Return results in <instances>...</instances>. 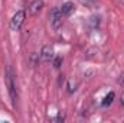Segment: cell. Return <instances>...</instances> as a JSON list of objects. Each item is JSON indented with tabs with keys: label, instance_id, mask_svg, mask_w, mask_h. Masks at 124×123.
<instances>
[{
	"label": "cell",
	"instance_id": "7",
	"mask_svg": "<svg viewBox=\"0 0 124 123\" xmlns=\"http://www.w3.org/2000/svg\"><path fill=\"white\" fill-rule=\"evenodd\" d=\"M114 97H116V94H114V91H110L104 98H102V101H101V106L102 107H108L111 103H113V100H114Z\"/></svg>",
	"mask_w": 124,
	"mask_h": 123
},
{
	"label": "cell",
	"instance_id": "1",
	"mask_svg": "<svg viewBox=\"0 0 124 123\" xmlns=\"http://www.w3.org/2000/svg\"><path fill=\"white\" fill-rule=\"evenodd\" d=\"M4 83H6L7 91H9V96H10L12 104L15 106V104H16V100H17V93H16L15 74H13V71H12V68H10V67H7V70H6V75H4Z\"/></svg>",
	"mask_w": 124,
	"mask_h": 123
},
{
	"label": "cell",
	"instance_id": "5",
	"mask_svg": "<svg viewBox=\"0 0 124 123\" xmlns=\"http://www.w3.org/2000/svg\"><path fill=\"white\" fill-rule=\"evenodd\" d=\"M42 7H43V0H32L28 7V12H29V15L35 16L42 10Z\"/></svg>",
	"mask_w": 124,
	"mask_h": 123
},
{
	"label": "cell",
	"instance_id": "8",
	"mask_svg": "<svg viewBox=\"0 0 124 123\" xmlns=\"http://www.w3.org/2000/svg\"><path fill=\"white\" fill-rule=\"evenodd\" d=\"M88 23L91 25V29H95L98 26V23H100V18L98 16H91L90 20H88Z\"/></svg>",
	"mask_w": 124,
	"mask_h": 123
},
{
	"label": "cell",
	"instance_id": "10",
	"mask_svg": "<svg viewBox=\"0 0 124 123\" xmlns=\"http://www.w3.org/2000/svg\"><path fill=\"white\" fill-rule=\"evenodd\" d=\"M40 60V54H38V52H33L31 55V61L33 62V64H36V62Z\"/></svg>",
	"mask_w": 124,
	"mask_h": 123
},
{
	"label": "cell",
	"instance_id": "13",
	"mask_svg": "<svg viewBox=\"0 0 124 123\" xmlns=\"http://www.w3.org/2000/svg\"><path fill=\"white\" fill-rule=\"evenodd\" d=\"M118 83L120 84H124V74H121V77L118 78Z\"/></svg>",
	"mask_w": 124,
	"mask_h": 123
},
{
	"label": "cell",
	"instance_id": "4",
	"mask_svg": "<svg viewBox=\"0 0 124 123\" xmlns=\"http://www.w3.org/2000/svg\"><path fill=\"white\" fill-rule=\"evenodd\" d=\"M55 58V51H54V48L51 46V45H45L43 48H42V51H40V60H43V61H51V60H54Z\"/></svg>",
	"mask_w": 124,
	"mask_h": 123
},
{
	"label": "cell",
	"instance_id": "9",
	"mask_svg": "<svg viewBox=\"0 0 124 123\" xmlns=\"http://www.w3.org/2000/svg\"><path fill=\"white\" fill-rule=\"evenodd\" d=\"M61 64H62V58L61 57H55V58H54V67H55L56 70L61 68Z\"/></svg>",
	"mask_w": 124,
	"mask_h": 123
},
{
	"label": "cell",
	"instance_id": "3",
	"mask_svg": "<svg viewBox=\"0 0 124 123\" xmlns=\"http://www.w3.org/2000/svg\"><path fill=\"white\" fill-rule=\"evenodd\" d=\"M49 18H51V25L55 31H58L59 28L62 26V18L63 15L61 13V9L59 7H54L49 13Z\"/></svg>",
	"mask_w": 124,
	"mask_h": 123
},
{
	"label": "cell",
	"instance_id": "11",
	"mask_svg": "<svg viewBox=\"0 0 124 123\" xmlns=\"http://www.w3.org/2000/svg\"><path fill=\"white\" fill-rule=\"evenodd\" d=\"M75 87H77V84H75L74 81H68V93H69V94L75 91Z\"/></svg>",
	"mask_w": 124,
	"mask_h": 123
},
{
	"label": "cell",
	"instance_id": "2",
	"mask_svg": "<svg viewBox=\"0 0 124 123\" xmlns=\"http://www.w3.org/2000/svg\"><path fill=\"white\" fill-rule=\"evenodd\" d=\"M25 18H26L25 10H17V12L13 15V18L10 19V29H12V31H19V29L22 28L23 22H25Z\"/></svg>",
	"mask_w": 124,
	"mask_h": 123
},
{
	"label": "cell",
	"instance_id": "14",
	"mask_svg": "<svg viewBox=\"0 0 124 123\" xmlns=\"http://www.w3.org/2000/svg\"><path fill=\"white\" fill-rule=\"evenodd\" d=\"M121 103L124 104V94H123V97H121Z\"/></svg>",
	"mask_w": 124,
	"mask_h": 123
},
{
	"label": "cell",
	"instance_id": "6",
	"mask_svg": "<svg viewBox=\"0 0 124 123\" xmlns=\"http://www.w3.org/2000/svg\"><path fill=\"white\" fill-rule=\"evenodd\" d=\"M59 9H61V13L63 15V16H69V15L75 10V6H74L72 1H65Z\"/></svg>",
	"mask_w": 124,
	"mask_h": 123
},
{
	"label": "cell",
	"instance_id": "12",
	"mask_svg": "<svg viewBox=\"0 0 124 123\" xmlns=\"http://www.w3.org/2000/svg\"><path fill=\"white\" fill-rule=\"evenodd\" d=\"M81 3L82 4H85V6H94V0H81Z\"/></svg>",
	"mask_w": 124,
	"mask_h": 123
}]
</instances>
